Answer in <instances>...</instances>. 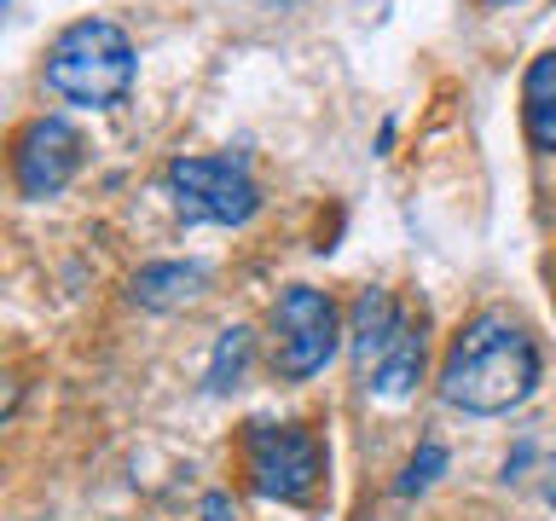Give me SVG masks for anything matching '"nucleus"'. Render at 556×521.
<instances>
[{
  "mask_svg": "<svg viewBox=\"0 0 556 521\" xmlns=\"http://www.w3.org/2000/svg\"><path fill=\"white\" fill-rule=\"evenodd\" d=\"M278 7H290V0H278Z\"/></svg>",
  "mask_w": 556,
  "mask_h": 521,
  "instance_id": "nucleus-15",
  "label": "nucleus"
},
{
  "mask_svg": "<svg viewBox=\"0 0 556 521\" xmlns=\"http://www.w3.org/2000/svg\"><path fill=\"white\" fill-rule=\"evenodd\" d=\"M521 134L539 156H556V47L533 52L521 69Z\"/></svg>",
  "mask_w": 556,
  "mask_h": 521,
  "instance_id": "nucleus-10",
  "label": "nucleus"
},
{
  "mask_svg": "<svg viewBox=\"0 0 556 521\" xmlns=\"http://www.w3.org/2000/svg\"><path fill=\"white\" fill-rule=\"evenodd\" d=\"M250 365H255V330L250 325H226L220 336H215V354H208V394H232L243 389V377H250Z\"/></svg>",
  "mask_w": 556,
  "mask_h": 521,
  "instance_id": "nucleus-11",
  "label": "nucleus"
},
{
  "mask_svg": "<svg viewBox=\"0 0 556 521\" xmlns=\"http://www.w3.org/2000/svg\"><path fill=\"white\" fill-rule=\"evenodd\" d=\"M342 336H348V319H342V307L330 302V290L290 284L273 302V377H285V382L319 377L325 365L337 359Z\"/></svg>",
  "mask_w": 556,
  "mask_h": 521,
  "instance_id": "nucleus-5",
  "label": "nucleus"
},
{
  "mask_svg": "<svg viewBox=\"0 0 556 521\" xmlns=\"http://www.w3.org/2000/svg\"><path fill=\"white\" fill-rule=\"evenodd\" d=\"M424 365H429V342H424V319H406V330L389 342V354H382L371 371H365V394L389 399V406H400V399L417 394V382H424Z\"/></svg>",
  "mask_w": 556,
  "mask_h": 521,
  "instance_id": "nucleus-8",
  "label": "nucleus"
},
{
  "mask_svg": "<svg viewBox=\"0 0 556 521\" xmlns=\"http://www.w3.org/2000/svg\"><path fill=\"white\" fill-rule=\"evenodd\" d=\"M406 319H412V313L400 307L382 284H365V290L354 295V307H348V347H354L359 377L371 371L382 354H389V342L406 330Z\"/></svg>",
  "mask_w": 556,
  "mask_h": 521,
  "instance_id": "nucleus-7",
  "label": "nucleus"
},
{
  "mask_svg": "<svg viewBox=\"0 0 556 521\" xmlns=\"http://www.w3.org/2000/svg\"><path fill=\"white\" fill-rule=\"evenodd\" d=\"M446 446L441 441H417V452L406 458V469H400V481H394V498H417V493H429L434 481L446 475Z\"/></svg>",
  "mask_w": 556,
  "mask_h": 521,
  "instance_id": "nucleus-12",
  "label": "nucleus"
},
{
  "mask_svg": "<svg viewBox=\"0 0 556 521\" xmlns=\"http://www.w3.org/2000/svg\"><path fill=\"white\" fill-rule=\"evenodd\" d=\"M12 191L24 203H52L59 191L81 174L87 139L70 116H29L12 134Z\"/></svg>",
  "mask_w": 556,
  "mask_h": 521,
  "instance_id": "nucleus-6",
  "label": "nucleus"
},
{
  "mask_svg": "<svg viewBox=\"0 0 556 521\" xmlns=\"http://www.w3.org/2000/svg\"><path fill=\"white\" fill-rule=\"evenodd\" d=\"M139 81V47L134 35L104 12L70 17L47 41L41 87L52 99L76 104V111H116Z\"/></svg>",
  "mask_w": 556,
  "mask_h": 521,
  "instance_id": "nucleus-2",
  "label": "nucleus"
},
{
  "mask_svg": "<svg viewBox=\"0 0 556 521\" xmlns=\"http://www.w3.org/2000/svg\"><path fill=\"white\" fill-rule=\"evenodd\" d=\"M481 7H510V0H481Z\"/></svg>",
  "mask_w": 556,
  "mask_h": 521,
  "instance_id": "nucleus-14",
  "label": "nucleus"
},
{
  "mask_svg": "<svg viewBox=\"0 0 556 521\" xmlns=\"http://www.w3.org/2000/svg\"><path fill=\"white\" fill-rule=\"evenodd\" d=\"M203 290H208V267H203V260H146V267L134 272V302L146 313L191 307Z\"/></svg>",
  "mask_w": 556,
  "mask_h": 521,
  "instance_id": "nucleus-9",
  "label": "nucleus"
},
{
  "mask_svg": "<svg viewBox=\"0 0 556 521\" xmlns=\"http://www.w3.org/2000/svg\"><path fill=\"white\" fill-rule=\"evenodd\" d=\"M198 521H238V510H232V498H226V493H208L203 510H198Z\"/></svg>",
  "mask_w": 556,
  "mask_h": 521,
  "instance_id": "nucleus-13",
  "label": "nucleus"
},
{
  "mask_svg": "<svg viewBox=\"0 0 556 521\" xmlns=\"http://www.w3.org/2000/svg\"><path fill=\"white\" fill-rule=\"evenodd\" d=\"M163 198L186 226H243L261 215V180L243 151H186L163 163Z\"/></svg>",
  "mask_w": 556,
  "mask_h": 521,
  "instance_id": "nucleus-4",
  "label": "nucleus"
},
{
  "mask_svg": "<svg viewBox=\"0 0 556 521\" xmlns=\"http://www.w3.org/2000/svg\"><path fill=\"white\" fill-rule=\"evenodd\" d=\"M539 377H545L539 336L510 307H481L476 319L458 325L441 359V399L464 417H504L528 406Z\"/></svg>",
  "mask_w": 556,
  "mask_h": 521,
  "instance_id": "nucleus-1",
  "label": "nucleus"
},
{
  "mask_svg": "<svg viewBox=\"0 0 556 521\" xmlns=\"http://www.w3.org/2000/svg\"><path fill=\"white\" fill-rule=\"evenodd\" d=\"M238 463H243V486H250L255 498L290 504V510H307V504L325 493V475H330V452L319 441V429L273 423V417L243 423Z\"/></svg>",
  "mask_w": 556,
  "mask_h": 521,
  "instance_id": "nucleus-3",
  "label": "nucleus"
}]
</instances>
